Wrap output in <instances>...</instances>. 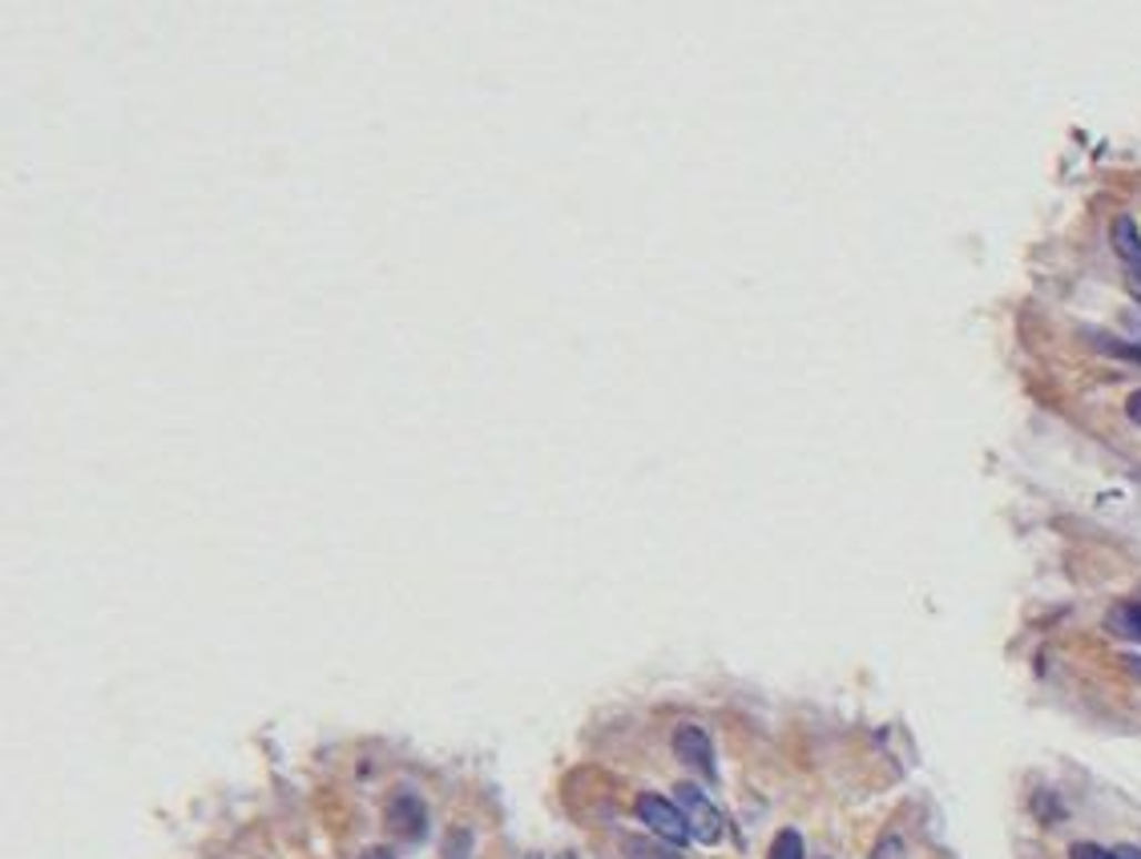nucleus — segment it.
<instances>
[{
  "mask_svg": "<svg viewBox=\"0 0 1141 859\" xmlns=\"http://www.w3.org/2000/svg\"><path fill=\"white\" fill-rule=\"evenodd\" d=\"M674 804L682 807V815H686V824H690V836L699 839V843H719V839L726 836V819H722L719 807L710 804V795L702 791V787L678 783Z\"/></svg>",
  "mask_w": 1141,
  "mask_h": 859,
  "instance_id": "obj_1",
  "label": "nucleus"
},
{
  "mask_svg": "<svg viewBox=\"0 0 1141 859\" xmlns=\"http://www.w3.org/2000/svg\"><path fill=\"white\" fill-rule=\"evenodd\" d=\"M633 811H638V819H642L650 831H654L658 839H665V843H674V848H682L686 839H694L690 836V824H686V815H682V807L674 804V799H662V795H638V804H633Z\"/></svg>",
  "mask_w": 1141,
  "mask_h": 859,
  "instance_id": "obj_2",
  "label": "nucleus"
},
{
  "mask_svg": "<svg viewBox=\"0 0 1141 859\" xmlns=\"http://www.w3.org/2000/svg\"><path fill=\"white\" fill-rule=\"evenodd\" d=\"M674 755L686 763L690 770H699L702 779H719V767H714V743L702 726L682 723L674 730Z\"/></svg>",
  "mask_w": 1141,
  "mask_h": 859,
  "instance_id": "obj_3",
  "label": "nucleus"
},
{
  "mask_svg": "<svg viewBox=\"0 0 1141 859\" xmlns=\"http://www.w3.org/2000/svg\"><path fill=\"white\" fill-rule=\"evenodd\" d=\"M1109 243H1113V255L1121 258V267L1130 275V290L1141 299V235L1133 218H1118L1113 231H1109Z\"/></svg>",
  "mask_w": 1141,
  "mask_h": 859,
  "instance_id": "obj_4",
  "label": "nucleus"
},
{
  "mask_svg": "<svg viewBox=\"0 0 1141 859\" xmlns=\"http://www.w3.org/2000/svg\"><path fill=\"white\" fill-rule=\"evenodd\" d=\"M388 819H391V827H396V831H404L408 839H416L424 827H428V811H424V807L416 804L411 795H399L396 804H391Z\"/></svg>",
  "mask_w": 1141,
  "mask_h": 859,
  "instance_id": "obj_5",
  "label": "nucleus"
},
{
  "mask_svg": "<svg viewBox=\"0 0 1141 859\" xmlns=\"http://www.w3.org/2000/svg\"><path fill=\"white\" fill-rule=\"evenodd\" d=\"M621 851H625V859H686L674 843H665L658 836H625Z\"/></svg>",
  "mask_w": 1141,
  "mask_h": 859,
  "instance_id": "obj_6",
  "label": "nucleus"
},
{
  "mask_svg": "<svg viewBox=\"0 0 1141 859\" xmlns=\"http://www.w3.org/2000/svg\"><path fill=\"white\" fill-rule=\"evenodd\" d=\"M1106 625L1113 630V634L1141 642V593H1138V597H1130V602L1113 605V610H1109V617H1106Z\"/></svg>",
  "mask_w": 1141,
  "mask_h": 859,
  "instance_id": "obj_7",
  "label": "nucleus"
},
{
  "mask_svg": "<svg viewBox=\"0 0 1141 859\" xmlns=\"http://www.w3.org/2000/svg\"><path fill=\"white\" fill-rule=\"evenodd\" d=\"M766 859H807V848H803V836H798L795 827H783L771 843V856Z\"/></svg>",
  "mask_w": 1141,
  "mask_h": 859,
  "instance_id": "obj_8",
  "label": "nucleus"
},
{
  "mask_svg": "<svg viewBox=\"0 0 1141 859\" xmlns=\"http://www.w3.org/2000/svg\"><path fill=\"white\" fill-rule=\"evenodd\" d=\"M872 859H908V851H904V839H899V836H884L876 843V851H872Z\"/></svg>",
  "mask_w": 1141,
  "mask_h": 859,
  "instance_id": "obj_9",
  "label": "nucleus"
},
{
  "mask_svg": "<svg viewBox=\"0 0 1141 859\" xmlns=\"http://www.w3.org/2000/svg\"><path fill=\"white\" fill-rule=\"evenodd\" d=\"M1101 347H1106V356H1121V359H1138L1141 364V347H1130V344H1118V339H1109V335H1093Z\"/></svg>",
  "mask_w": 1141,
  "mask_h": 859,
  "instance_id": "obj_10",
  "label": "nucleus"
},
{
  "mask_svg": "<svg viewBox=\"0 0 1141 859\" xmlns=\"http://www.w3.org/2000/svg\"><path fill=\"white\" fill-rule=\"evenodd\" d=\"M1069 859H1118V851H1106L1098 843H1073L1069 848Z\"/></svg>",
  "mask_w": 1141,
  "mask_h": 859,
  "instance_id": "obj_11",
  "label": "nucleus"
},
{
  "mask_svg": "<svg viewBox=\"0 0 1141 859\" xmlns=\"http://www.w3.org/2000/svg\"><path fill=\"white\" fill-rule=\"evenodd\" d=\"M1125 416H1130L1133 425H1138V428H1141V388H1138V391H1133L1130 400H1125Z\"/></svg>",
  "mask_w": 1141,
  "mask_h": 859,
  "instance_id": "obj_12",
  "label": "nucleus"
},
{
  "mask_svg": "<svg viewBox=\"0 0 1141 859\" xmlns=\"http://www.w3.org/2000/svg\"><path fill=\"white\" fill-rule=\"evenodd\" d=\"M448 859H468V836L460 831V839H452L448 843Z\"/></svg>",
  "mask_w": 1141,
  "mask_h": 859,
  "instance_id": "obj_13",
  "label": "nucleus"
},
{
  "mask_svg": "<svg viewBox=\"0 0 1141 859\" xmlns=\"http://www.w3.org/2000/svg\"><path fill=\"white\" fill-rule=\"evenodd\" d=\"M359 859H396V856H391V851H388V848H367V851H364V856H359Z\"/></svg>",
  "mask_w": 1141,
  "mask_h": 859,
  "instance_id": "obj_14",
  "label": "nucleus"
},
{
  "mask_svg": "<svg viewBox=\"0 0 1141 859\" xmlns=\"http://www.w3.org/2000/svg\"><path fill=\"white\" fill-rule=\"evenodd\" d=\"M1125 666H1130V674L1141 682V658H1138V654H1130V658H1125Z\"/></svg>",
  "mask_w": 1141,
  "mask_h": 859,
  "instance_id": "obj_15",
  "label": "nucleus"
},
{
  "mask_svg": "<svg viewBox=\"0 0 1141 859\" xmlns=\"http://www.w3.org/2000/svg\"><path fill=\"white\" fill-rule=\"evenodd\" d=\"M1118 859H1141L1138 848H1118Z\"/></svg>",
  "mask_w": 1141,
  "mask_h": 859,
  "instance_id": "obj_16",
  "label": "nucleus"
}]
</instances>
